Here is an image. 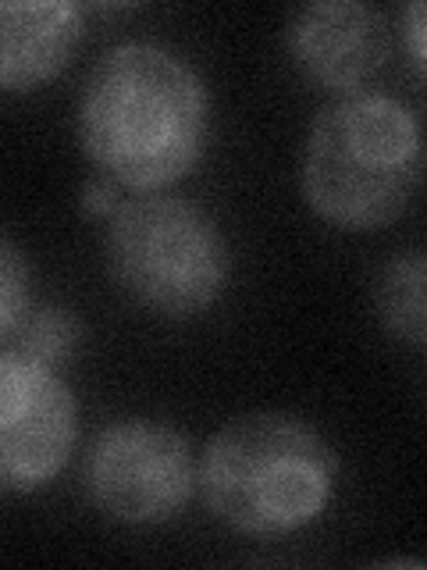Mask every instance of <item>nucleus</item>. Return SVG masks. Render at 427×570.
<instances>
[{
	"mask_svg": "<svg viewBox=\"0 0 427 570\" xmlns=\"http://www.w3.org/2000/svg\"><path fill=\"white\" fill-rule=\"evenodd\" d=\"M406 32H409V50H414V65L420 71L424 68V4L420 0L406 8Z\"/></svg>",
	"mask_w": 427,
	"mask_h": 570,
	"instance_id": "ddd939ff",
	"label": "nucleus"
},
{
	"mask_svg": "<svg viewBox=\"0 0 427 570\" xmlns=\"http://www.w3.org/2000/svg\"><path fill=\"white\" fill-rule=\"evenodd\" d=\"M196 456L178 428L150 417L107 424L86 453V492L121 524H165L196 492Z\"/></svg>",
	"mask_w": 427,
	"mask_h": 570,
	"instance_id": "39448f33",
	"label": "nucleus"
},
{
	"mask_svg": "<svg viewBox=\"0 0 427 570\" xmlns=\"http://www.w3.org/2000/svg\"><path fill=\"white\" fill-rule=\"evenodd\" d=\"M118 186L111 183V178H89V183L82 186V210L93 214V218H111L115 207H118Z\"/></svg>",
	"mask_w": 427,
	"mask_h": 570,
	"instance_id": "f8f14e48",
	"label": "nucleus"
},
{
	"mask_svg": "<svg viewBox=\"0 0 427 570\" xmlns=\"http://www.w3.org/2000/svg\"><path fill=\"white\" fill-rule=\"evenodd\" d=\"M79 343V325L68 311H29L18 328L11 332V350L26 353L29 361H40L47 367H58L64 356L71 353V346Z\"/></svg>",
	"mask_w": 427,
	"mask_h": 570,
	"instance_id": "9d476101",
	"label": "nucleus"
},
{
	"mask_svg": "<svg viewBox=\"0 0 427 570\" xmlns=\"http://www.w3.org/2000/svg\"><path fill=\"white\" fill-rule=\"evenodd\" d=\"M289 53L310 82L356 94L388 58L385 18L356 0H317L299 8L289 26Z\"/></svg>",
	"mask_w": 427,
	"mask_h": 570,
	"instance_id": "0eeeda50",
	"label": "nucleus"
},
{
	"mask_svg": "<svg viewBox=\"0 0 427 570\" xmlns=\"http://www.w3.org/2000/svg\"><path fill=\"white\" fill-rule=\"evenodd\" d=\"M107 264L139 307L165 317H196L225 293L231 257L207 210L182 196L142 193L115 207Z\"/></svg>",
	"mask_w": 427,
	"mask_h": 570,
	"instance_id": "20e7f679",
	"label": "nucleus"
},
{
	"mask_svg": "<svg viewBox=\"0 0 427 570\" xmlns=\"http://www.w3.org/2000/svg\"><path fill=\"white\" fill-rule=\"evenodd\" d=\"M424 257L403 254L385 267L378 289H374V307H378L381 325L409 346H424Z\"/></svg>",
	"mask_w": 427,
	"mask_h": 570,
	"instance_id": "1a4fd4ad",
	"label": "nucleus"
},
{
	"mask_svg": "<svg viewBox=\"0 0 427 570\" xmlns=\"http://www.w3.org/2000/svg\"><path fill=\"white\" fill-rule=\"evenodd\" d=\"M424 171L420 121L388 94H342L302 142L299 183L307 204L338 228H381L414 200Z\"/></svg>",
	"mask_w": 427,
	"mask_h": 570,
	"instance_id": "f03ea898",
	"label": "nucleus"
},
{
	"mask_svg": "<svg viewBox=\"0 0 427 570\" xmlns=\"http://www.w3.org/2000/svg\"><path fill=\"white\" fill-rule=\"evenodd\" d=\"M210 136V94L182 53L118 43L93 65L79 97V142L103 178L157 193L192 171Z\"/></svg>",
	"mask_w": 427,
	"mask_h": 570,
	"instance_id": "f257e3e1",
	"label": "nucleus"
},
{
	"mask_svg": "<svg viewBox=\"0 0 427 570\" xmlns=\"http://www.w3.org/2000/svg\"><path fill=\"white\" fill-rule=\"evenodd\" d=\"M335 478V453L314 424L292 414H246L207 442L196 485L231 531L278 539L328 510Z\"/></svg>",
	"mask_w": 427,
	"mask_h": 570,
	"instance_id": "7ed1b4c3",
	"label": "nucleus"
},
{
	"mask_svg": "<svg viewBox=\"0 0 427 570\" xmlns=\"http://www.w3.org/2000/svg\"><path fill=\"white\" fill-rule=\"evenodd\" d=\"M79 442L71 389L40 361L0 350V492L22 495L61 474Z\"/></svg>",
	"mask_w": 427,
	"mask_h": 570,
	"instance_id": "423d86ee",
	"label": "nucleus"
},
{
	"mask_svg": "<svg viewBox=\"0 0 427 570\" xmlns=\"http://www.w3.org/2000/svg\"><path fill=\"white\" fill-rule=\"evenodd\" d=\"M26 314H29V261L0 232V338H11V332Z\"/></svg>",
	"mask_w": 427,
	"mask_h": 570,
	"instance_id": "9b49d317",
	"label": "nucleus"
},
{
	"mask_svg": "<svg viewBox=\"0 0 427 570\" xmlns=\"http://www.w3.org/2000/svg\"><path fill=\"white\" fill-rule=\"evenodd\" d=\"M82 8L68 0H0V89L26 94L71 61Z\"/></svg>",
	"mask_w": 427,
	"mask_h": 570,
	"instance_id": "6e6552de",
	"label": "nucleus"
}]
</instances>
